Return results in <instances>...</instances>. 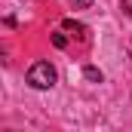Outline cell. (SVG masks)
Instances as JSON below:
<instances>
[{
    "instance_id": "5b68a950",
    "label": "cell",
    "mask_w": 132,
    "mask_h": 132,
    "mask_svg": "<svg viewBox=\"0 0 132 132\" xmlns=\"http://www.w3.org/2000/svg\"><path fill=\"white\" fill-rule=\"evenodd\" d=\"M92 0H74V9H89Z\"/></svg>"
},
{
    "instance_id": "277c9868",
    "label": "cell",
    "mask_w": 132,
    "mask_h": 132,
    "mask_svg": "<svg viewBox=\"0 0 132 132\" xmlns=\"http://www.w3.org/2000/svg\"><path fill=\"white\" fill-rule=\"evenodd\" d=\"M52 43H55L59 49H65V46H68V37H65L62 31H55V34H52Z\"/></svg>"
},
{
    "instance_id": "6da1fadb",
    "label": "cell",
    "mask_w": 132,
    "mask_h": 132,
    "mask_svg": "<svg viewBox=\"0 0 132 132\" xmlns=\"http://www.w3.org/2000/svg\"><path fill=\"white\" fill-rule=\"evenodd\" d=\"M55 80H59V74H55V68L49 62H34L28 68V86L31 89H52Z\"/></svg>"
},
{
    "instance_id": "3957f363",
    "label": "cell",
    "mask_w": 132,
    "mask_h": 132,
    "mask_svg": "<svg viewBox=\"0 0 132 132\" xmlns=\"http://www.w3.org/2000/svg\"><path fill=\"white\" fill-rule=\"evenodd\" d=\"M62 28H65V31H74V34H80V37L86 34V28H83L80 22H74V19H65V22H62Z\"/></svg>"
},
{
    "instance_id": "7a4b0ae2",
    "label": "cell",
    "mask_w": 132,
    "mask_h": 132,
    "mask_svg": "<svg viewBox=\"0 0 132 132\" xmlns=\"http://www.w3.org/2000/svg\"><path fill=\"white\" fill-rule=\"evenodd\" d=\"M83 77H86L89 83H101V80H104V74H101L98 68H92V65H86V68H83Z\"/></svg>"
}]
</instances>
